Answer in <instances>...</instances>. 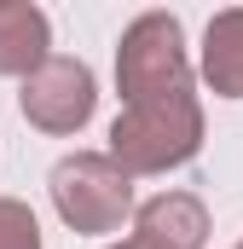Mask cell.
Listing matches in <instances>:
<instances>
[{
  "label": "cell",
  "instance_id": "1",
  "mask_svg": "<svg viewBox=\"0 0 243 249\" xmlns=\"http://www.w3.org/2000/svg\"><path fill=\"white\" fill-rule=\"evenodd\" d=\"M203 145V110L191 87H168V93H139L127 99L116 122H110V162L127 174H162L197 157Z\"/></svg>",
  "mask_w": 243,
  "mask_h": 249
},
{
  "label": "cell",
  "instance_id": "2",
  "mask_svg": "<svg viewBox=\"0 0 243 249\" xmlns=\"http://www.w3.org/2000/svg\"><path fill=\"white\" fill-rule=\"evenodd\" d=\"M52 209L75 232H116L133 214V174L99 151H75L52 168Z\"/></svg>",
  "mask_w": 243,
  "mask_h": 249
},
{
  "label": "cell",
  "instance_id": "3",
  "mask_svg": "<svg viewBox=\"0 0 243 249\" xmlns=\"http://www.w3.org/2000/svg\"><path fill=\"white\" fill-rule=\"evenodd\" d=\"M93 70L81 58H47L23 81V116L41 133H75L93 116Z\"/></svg>",
  "mask_w": 243,
  "mask_h": 249
},
{
  "label": "cell",
  "instance_id": "4",
  "mask_svg": "<svg viewBox=\"0 0 243 249\" xmlns=\"http://www.w3.org/2000/svg\"><path fill=\"white\" fill-rule=\"evenodd\" d=\"M133 238H145L151 249H203L208 238V214L191 191H162L139 209V226Z\"/></svg>",
  "mask_w": 243,
  "mask_h": 249
},
{
  "label": "cell",
  "instance_id": "5",
  "mask_svg": "<svg viewBox=\"0 0 243 249\" xmlns=\"http://www.w3.org/2000/svg\"><path fill=\"white\" fill-rule=\"evenodd\" d=\"M52 29H47V12L29 6V0H0V75H35L41 64L52 58Z\"/></svg>",
  "mask_w": 243,
  "mask_h": 249
},
{
  "label": "cell",
  "instance_id": "6",
  "mask_svg": "<svg viewBox=\"0 0 243 249\" xmlns=\"http://www.w3.org/2000/svg\"><path fill=\"white\" fill-rule=\"evenodd\" d=\"M203 75L220 99H243V6H226L208 18L203 35Z\"/></svg>",
  "mask_w": 243,
  "mask_h": 249
},
{
  "label": "cell",
  "instance_id": "7",
  "mask_svg": "<svg viewBox=\"0 0 243 249\" xmlns=\"http://www.w3.org/2000/svg\"><path fill=\"white\" fill-rule=\"evenodd\" d=\"M0 249H41V226L17 197H0Z\"/></svg>",
  "mask_w": 243,
  "mask_h": 249
},
{
  "label": "cell",
  "instance_id": "8",
  "mask_svg": "<svg viewBox=\"0 0 243 249\" xmlns=\"http://www.w3.org/2000/svg\"><path fill=\"white\" fill-rule=\"evenodd\" d=\"M110 249H151L145 238H127V244H110Z\"/></svg>",
  "mask_w": 243,
  "mask_h": 249
},
{
  "label": "cell",
  "instance_id": "9",
  "mask_svg": "<svg viewBox=\"0 0 243 249\" xmlns=\"http://www.w3.org/2000/svg\"><path fill=\"white\" fill-rule=\"evenodd\" d=\"M238 249H243V244H238Z\"/></svg>",
  "mask_w": 243,
  "mask_h": 249
}]
</instances>
